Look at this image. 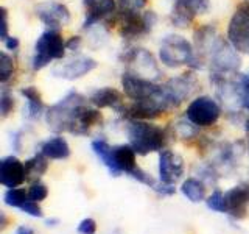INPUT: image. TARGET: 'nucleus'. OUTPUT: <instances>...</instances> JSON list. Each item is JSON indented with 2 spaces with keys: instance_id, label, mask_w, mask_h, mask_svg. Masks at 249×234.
<instances>
[{
  "instance_id": "1",
  "label": "nucleus",
  "mask_w": 249,
  "mask_h": 234,
  "mask_svg": "<svg viewBox=\"0 0 249 234\" xmlns=\"http://www.w3.org/2000/svg\"><path fill=\"white\" fill-rule=\"evenodd\" d=\"M126 133L129 145L140 156H146L154 152H162L167 144V131L151 123L150 120L128 119Z\"/></svg>"
},
{
  "instance_id": "2",
  "label": "nucleus",
  "mask_w": 249,
  "mask_h": 234,
  "mask_svg": "<svg viewBox=\"0 0 249 234\" xmlns=\"http://www.w3.org/2000/svg\"><path fill=\"white\" fill-rule=\"evenodd\" d=\"M83 105H86V97L76 91L67 92L58 103L52 105L45 111L47 125L56 133L70 131L72 123L75 120V116Z\"/></svg>"
},
{
  "instance_id": "3",
  "label": "nucleus",
  "mask_w": 249,
  "mask_h": 234,
  "mask_svg": "<svg viewBox=\"0 0 249 234\" xmlns=\"http://www.w3.org/2000/svg\"><path fill=\"white\" fill-rule=\"evenodd\" d=\"M66 41L59 30L49 28L37 38L35 44V53L31 58V69L33 72H39L47 67L54 59H62L66 55Z\"/></svg>"
},
{
  "instance_id": "4",
  "label": "nucleus",
  "mask_w": 249,
  "mask_h": 234,
  "mask_svg": "<svg viewBox=\"0 0 249 234\" xmlns=\"http://www.w3.org/2000/svg\"><path fill=\"white\" fill-rule=\"evenodd\" d=\"M159 59L168 69H179L182 66L192 67L195 61V47L182 36L168 35L160 42Z\"/></svg>"
},
{
  "instance_id": "5",
  "label": "nucleus",
  "mask_w": 249,
  "mask_h": 234,
  "mask_svg": "<svg viewBox=\"0 0 249 234\" xmlns=\"http://www.w3.org/2000/svg\"><path fill=\"white\" fill-rule=\"evenodd\" d=\"M122 88H123L124 96L131 98L132 101H143V100L158 98V100L165 101L170 111H173L162 84H156L151 80H146V78H142V77L134 75L131 72H124L122 75Z\"/></svg>"
},
{
  "instance_id": "6",
  "label": "nucleus",
  "mask_w": 249,
  "mask_h": 234,
  "mask_svg": "<svg viewBox=\"0 0 249 234\" xmlns=\"http://www.w3.org/2000/svg\"><path fill=\"white\" fill-rule=\"evenodd\" d=\"M158 23V14L154 11L143 13H119V33L124 41H136L151 33Z\"/></svg>"
},
{
  "instance_id": "7",
  "label": "nucleus",
  "mask_w": 249,
  "mask_h": 234,
  "mask_svg": "<svg viewBox=\"0 0 249 234\" xmlns=\"http://www.w3.org/2000/svg\"><path fill=\"white\" fill-rule=\"evenodd\" d=\"M210 62V77H223L229 78L231 75H237L241 67V57L233 49L229 41L221 39L215 50L209 58Z\"/></svg>"
},
{
  "instance_id": "8",
  "label": "nucleus",
  "mask_w": 249,
  "mask_h": 234,
  "mask_svg": "<svg viewBox=\"0 0 249 234\" xmlns=\"http://www.w3.org/2000/svg\"><path fill=\"white\" fill-rule=\"evenodd\" d=\"M228 41L241 55H249V0L241 2L228 25Z\"/></svg>"
},
{
  "instance_id": "9",
  "label": "nucleus",
  "mask_w": 249,
  "mask_h": 234,
  "mask_svg": "<svg viewBox=\"0 0 249 234\" xmlns=\"http://www.w3.org/2000/svg\"><path fill=\"white\" fill-rule=\"evenodd\" d=\"M221 106L209 96H199L190 101L185 109V117L198 128H209L220 120Z\"/></svg>"
},
{
  "instance_id": "10",
  "label": "nucleus",
  "mask_w": 249,
  "mask_h": 234,
  "mask_svg": "<svg viewBox=\"0 0 249 234\" xmlns=\"http://www.w3.org/2000/svg\"><path fill=\"white\" fill-rule=\"evenodd\" d=\"M123 62L128 66L126 72L146 78V80L154 81L162 75L154 57L145 49H131L128 52H124Z\"/></svg>"
},
{
  "instance_id": "11",
  "label": "nucleus",
  "mask_w": 249,
  "mask_h": 234,
  "mask_svg": "<svg viewBox=\"0 0 249 234\" xmlns=\"http://www.w3.org/2000/svg\"><path fill=\"white\" fill-rule=\"evenodd\" d=\"M163 91L167 94V98L170 101L171 109H176L181 106L187 98L192 97V94L198 88V78L193 75V72L181 74L176 77H171L165 81Z\"/></svg>"
},
{
  "instance_id": "12",
  "label": "nucleus",
  "mask_w": 249,
  "mask_h": 234,
  "mask_svg": "<svg viewBox=\"0 0 249 234\" xmlns=\"http://www.w3.org/2000/svg\"><path fill=\"white\" fill-rule=\"evenodd\" d=\"M210 10L209 0H175L170 20L175 27L187 28L196 16L206 14Z\"/></svg>"
},
{
  "instance_id": "13",
  "label": "nucleus",
  "mask_w": 249,
  "mask_h": 234,
  "mask_svg": "<svg viewBox=\"0 0 249 234\" xmlns=\"http://www.w3.org/2000/svg\"><path fill=\"white\" fill-rule=\"evenodd\" d=\"M35 14L42 23L54 30H59L61 27L67 25L70 22V18H72L69 8L64 3L54 2V0H47V2L37 3L35 6Z\"/></svg>"
},
{
  "instance_id": "14",
  "label": "nucleus",
  "mask_w": 249,
  "mask_h": 234,
  "mask_svg": "<svg viewBox=\"0 0 249 234\" xmlns=\"http://www.w3.org/2000/svg\"><path fill=\"white\" fill-rule=\"evenodd\" d=\"M97 66H98V62L93 58L76 57V58H72L66 62H61V64L54 66L52 69V75L56 78H62V80L73 81L90 74L93 69H97Z\"/></svg>"
},
{
  "instance_id": "15",
  "label": "nucleus",
  "mask_w": 249,
  "mask_h": 234,
  "mask_svg": "<svg viewBox=\"0 0 249 234\" xmlns=\"http://www.w3.org/2000/svg\"><path fill=\"white\" fill-rule=\"evenodd\" d=\"M159 179L165 184H176L184 175V159L171 150L159 152Z\"/></svg>"
},
{
  "instance_id": "16",
  "label": "nucleus",
  "mask_w": 249,
  "mask_h": 234,
  "mask_svg": "<svg viewBox=\"0 0 249 234\" xmlns=\"http://www.w3.org/2000/svg\"><path fill=\"white\" fill-rule=\"evenodd\" d=\"M83 3L86 8L84 30H90L93 25H98V22L112 18L119 11L117 0H83Z\"/></svg>"
},
{
  "instance_id": "17",
  "label": "nucleus",
  "mask_w": 249,
  "mask_h": 234,
  "mask_svg": "<svg viewBox=\"0 0 249 234\" xmlns=\"http://www.w3.org/2000/svg\"><path fill=\"white\" fill-rule=\"evenodd\" d=\"M27 181L25 162H22L18 156L10 155L0 161V183L8 189L19 187Z\"/></svg>"
},
{
  "instance_id": "18",
  "label": "nucleus",
  "mask_w": 249,
  "mask_h": 234,
  "mask_svg": "<svg viewBox=\"0 0 249 234\" xmlns=\"http://www.w3.org/2000/svg\"><path fill=\"white\" fill-rule=\"evenodd\" d=\"M226 194L228 200V215L235 220H241L248 215V205H249V183L238 184L232 187Z\"/></svg>"
},
{
  "instance_id": "19",
  "label": "nucleus",
  "mask_w": 249,
  "mask_h": 234,
  "mask_svg": "<svg viewBox=\"0 0 249 234\" xmlns=\"http://www.w3.org/2000/svg\"><path fill=\"white\" fill-rule=\"evenodd\" d=\"M101 122H103V116H101L98 108L83 105L78 109L75 120L72 123V128H70L69 133L75 136H86V135H89L90 128L101 125Z\"/></svg>"
},
{
  "instance_id": "20",
  "label": "nucleus",
  "mask_w": 249,
  "mask_h": 234,
  "mask_svg": "<svg viewBox=\"0 0 249 234\" xmlns=\"http://www.w3.org/2000/svg\"><path fill=\"white\" fill-rule=\"evenodd\" d=\"M112 158H114V172L112 176H120L126 174L128 176L134 172L137 166V153L129 144H122L112 147Z\"/></svg>"
},
{
  "instance_id": "21",
  "label": "nucleus",
  "mask_w": 249,
  "mask_h": 234,
  "mask_svg": "<svg viewBox=\"0 0 249 234\" xmlns=\"http://www.w3.org/2000/svg\"><path fill=\"white\" fill-rule=\"evenodd\" d=\"M89 101H90L92 106H95L98 109L112 108L119 113L124 111L122 92H119L114 88H109V86H106V88H98V89L93 91L89 97Z\"/></svg>"
},
{
  "instance_id": "22",
  "label": "nucleus",
  "mask_w": 249,
  "mask_h": 234,
  "mask_svg": "<svg viewBox=\"0 0 249 234\" xmlns=\"http://www.w3.org/2000/svg\"><path fill=\"white\" fill-rule=\"evenodd\" d=\"M22 97L27 100V109H25V116L28 120H39L45 114V106L41 97V92H39L35 86H25V88L20 89Z\"/></svg>"
},
{
  "instance_id": "23",
  "label": "nucleus",
  "mask_w": 249,
  "mask_h": 234,
  "mask_svg": "<svg viewBox=\"0 0 249 234\" xmlns=\"http://www.w3.org/2000/svg\"><path fill=\"white\" fill-rule=\"evenodd\" d=\"M41 153L49 159H67L70 156V145L62 136H53L41 144Z\"/></svg>"
},
{
  "instance_id": "24",
  "label": "nucleus",
  "mask_w": 249,
  "mask_h": 234,
  "mask_svg": "<svg viewBox=\"0 0 249 234\" xmlns=\"http://www.w3.org/2000/svg\"><path fill=\"white\" fill-rule=\"evenodd\" d=\"M181 192L182 195L190 200L192 203H201V201H206L207 198V189H206V184L202 179L198 178H187L182 181L181 184Z\"/></svg>"
},
{
  "instance_id": "25",
  "label": "nucleus",
  "mask_w": 249,
  "mask_h": 234,
  "mask_svg": "<svg viewBox=\"0 0 249 234\" xmlns=\"http://www.w3.org/2000/svg\"><path fill=\"white\" fill-rule=\"evenodd\" d=\"M47 169H49V158L44 153H36L35 156H31L30 159L25 161V172H27V179L28 181H37L41 178Z\"/></svg>"
},
{
  "instance_id": "26",
  "label": "nucleus",
  "mask_w": 249,
  "mask_h": 234,
  "mask_svg": "<svg viewBox=\"0 0 249 234\" xmlns=\"http://www.w3.org/2000/svg\"><path fill=\"white\" fill-rule=\"evenodd\" d=\"M92 150L97 155V158L101 161V164L109 170V174L112 175L114 172V158H112V147L107 144L105 139H95L92 140Z\"/></svg>"
},
{
  "instance_id": "27",
  "label": "nucleus",
  "mask_w": 249,
  "mask_h": 234,
  "mask_svg": "<svg viewBox=\"0 0 249 234\" xmlns=\"http://www.w3.org/2000/svg\"><path fill=\"white\" fill-rule=\"evenodd\" d=\"M27 200H28V191L22 189V187L6 189V192L3 194V203L10 208H20Z\"/></svg>"
},
{
  "instance_id": "28",
  "label": "nucleus",
  "mask_w": 249,
  "mask_h": 234,
  "mask_svg": "<svg viewBox=\"0 0 249 234\" xmlns=\"http://www.w3.org/2000/svg\"><path fill=\"white\" fill-rule=\"evenodd\" d=\"M206 205L209 209L215 211L220 214H228V200H226V194L220 189H215L212 195H209L206 198Z\"/></svg>"
},
{
  "instance_id": "29",
  "label": "nucleus",
  "mask_w": 249,
  "mask_h": 234,
  "mask_svg": "<svg viewBox=\"0 0 249 234\" xmlns=\"http://www.w3.org/2000/svg\"><path fill=\"white\" fill-rule=\"evenodd\" d=\"M14 72L16 66L13 57H10L6 52H2V57H0V83L5 86L14 77Z\"/></svg>"
},
{
  "instance_id": "30",
  "label": "nucleus",
  "mask_w": 249,
  "mask_h": 234,
  "mask_svg": "<svg viewBox=\"0 0 249 234\" xmlns=\"http://www.w3.org/2000/svg\"><path fill=\"white\" fill-rule=\"evenodd\" d=\"M199 128L196 127V125H193L187 117H184V119L178 120L175 123V133L182 139H192L198 135Z\"/></svg>"
},
{
  "instance_id": "31",
  "label": "nucleus",
  "mask_w": 249,
  "mask_h": 234,
  "mask_svg": "<svg viewBox=\"0 0 249 234\" xmlns=\"http://www.w3.org/2000/svg\"><path fill=\"white\" fill-rule=\"evenodd\" d=\"M14 105H16V100H14L13 92L3 86L2 94H0V114H2L3 119H6V117L13 113Z\"/></svg>"
},
{
  "instance_id": "32",
  "label": "nucleus",
  "mask_w": 249,
  "mask_h": 234,
  "mask_svg": "<svg viewBox=\"0 0 249 234\" xmlns=\"http://www.w3.org/2000/svg\"><path fill=\"white\" fill-rule=\"evenodd\" d=\"M47 197H49V187H47V184H44L41 179L31 183V186L28 187V198L30 200L41 203Z\"/></svg>"
},
{
  "instance_id": "33",
  "label": "nucleus",
  "mask_w": 249,
  "mask_h": 234,
  "mask_svg": "<svg viewBox=\"0 0 249 234\" xmlns=\"http://www.w3.org/2000/svg\"><path fill=\"white\" fill-rule=\"evenodd\" d=\"M119 13H140L146 6V0H117Z\"/></svg>"
},
{
  "instance_id": "34",
  "label": "nucleus",
  "mask_w": 249,
  "mask_h": 234,
  "mask_svg": "<svg viewBox=\"0 0 249 234\" xmlns=\"http://www.w3.org/2000/svg\"><path fill=\"white\" fill-rule=\"evenodd\" d=\"M22 213H25V214H28V215H31V217H36V218H41V217H44V211H42V208H41V205H39L37 201H33V200H27L23 205L19 208Z\"/></svg>"
},
{
  "instance_id": "35",
  "label": "nucleus",
  "mask_w": 249,
  "mask_h": 234,
  "mask_svg": "<svg viewBox=\"0 0 249 234\" xmlns=\"http://www.w3.org/2000/svg\"><path fill=\"white\" fill-rule=\"evenodd\" d=\"M238 83L241 89V103H243V108L246 111H249V72L241 77Z\"/></svg>"
},
{
  "instance_id": "36",
  "label": "nucleus",
  "mask_w": 249,
  "mask_h": 234,
  "mask_svg": "<svg viewBox=\"0 0 249 234\" xmlns=\"http://www.w3.org/2000/svg\"><path fill=\"white\" fill-rule=\"evenodd\" d=\"M76 231L80 234H95L97 233V222L90 217L83 218V220L78 223Z\"/></svg>"
},
{
  "instance_id": "37",
  "label": "nucleus",
  "mask_w": 249,
  "mask_h": 234,
  "mask_svg": "<svg viewBox=\"0 0 249 234\" xmlns=\"http://www.w3.org/2000/svg\"><path fill=\"white\" fill-rule=\"evenodd\" d=\"M0 16H2V30H0V38H2V41H5V39L10 38V35H8V10L5 6H2V10H0Z\"/></svg>"
},
{
  "instance_id": "38",
  "label": "nucleus",
  "mask_w": 249,
  "mask_h": 234,
  "mask_svg": "<svg viewBox=\"0 0 249 234\" xmlns=\"http://www.w3.org/2000/svg\"><path fill=\"white\" fill-rule=\"evenodd\" d=\"M81 44H83L81 36H72V38H69L67 41H66V47H67V50H70V52L80 50Z\"/></svg>"
},
{
  "instance_id": "39",
  "label": "nucleus",
  "mask_w": 249,
  "mask_h": 234,
  "mask_svg": "<svg viewBox=\"0 0 249 234\" xmlns=\"http://www.w3.org/2000/svg\"><path fill=\"white\" fill-rule=\"evenodd\" d=\"M3 44H5V49H6V50H10V52H18V50H19V47H20L19 39L16 38V36H10L8 39H5Z\"/></svg>"
},
{
  "instance_id": "40",
  "label": "nucleus",
  "mask_w": 249,
  "mask_h": 234,
  "mask_svg": "<svg viewBox=\"0 0 249 234\" xmlns=\"http://www.w3.org/2000/svg\"><path fill=\"white\" fill-rule=\"evenodd\" d=\"M20 140H22V135L18 131L13 135V148L16 152H20Z\"/></svg>"
},
{
  "instance_id": "41",
  "label": "nucleus",
  "mask_w": 249,
  "mask_h": 234,
  "mask_svg": "<svg viewBox=\"0 0 249 234\" xmlns=\"http://www.w3.org/2000/svg\"><path fill=\"white\" fill-rule=\"evenodd\" d=\"M14 234H35V230L30 228V226H27V225H22V226H19L18 230H16Z\"/></svg>"
},
{
  "instance_id": "42",
  "label": "nucleus",
  "mask_w": 249,
  "mask_h": 234,
  "mask_svg": "<svg viewBox=\"0 0 249 234\" xmlns=\"http://www.w3.org/2000/svg\"><path fill=\"white\" fill-rule=\"evenodd\" d=\"M58 223H59V218H47L45 220L47 226H56Z\"/></svg>"
},
{
  "instance_id": "43",
  "label": "nucleus",
  "mask_w": 249,
  "mask_h": 234,
  "mask_svg": "<svg viewBox=\"0 0 249 234\" xmlns=\"http://www.w3.org/2000/svg\"><path fill=\"white\" fill-rule=\"evenodd\" d=\"M0 225H2V230H5L6 228V225H8V218H6V215H5V213H0Z\"/></svg>"
},
{
  "instance_id": "44",
  "label": "nucleus",
  "mask_w": 249,
  "mask_h": 234,
  "mask_svg": "<svg viewBox=\"0 0 249 234\" xmlns=\"http://www.w3.org/2000/svg\"><path fill=\"white\" fill-rule=\"evenodd\" d=\"M245 131H246V135L249 136V117H246V119H245Z\"/></svg>"
}]
</instances>
